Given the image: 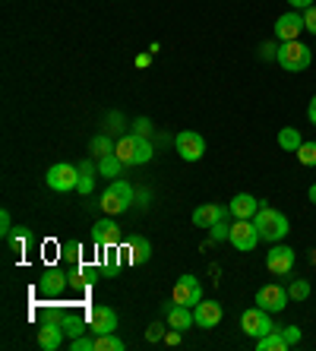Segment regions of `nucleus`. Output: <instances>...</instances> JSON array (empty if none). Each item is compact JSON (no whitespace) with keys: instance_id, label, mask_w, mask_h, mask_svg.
I'll return each instance as SVG.
<instances>
[{"instance_id":"f257e3e1","label":"nucleus","mask_w":316,"mask_h":351,"mask_svg":"<svg viewBox=\"0 0 316 351\" xmlns=\"http://www.w3.org/2000/svg\"><path fill=\"white\" fill-rule=\"evenodd\" d=\"M253 225L260 231V241H269V244L284 241V234L291 228V225H288V215L272 209V206H260V213L253 215Z\"/></svg>"},{"instance_id":"f03ea898","label":"nucleus","mask_w":316,"mask_h":351,"mask_svg":"<svg viewBox=\"0 0 316 351\" xmlns=\"http://www.w3.org/2000/svg\"><path fill=\"white\" fill-rule=\"evenodd\" d=\"M133 203H136V193H133V187L127 184V180H117V178L108 184V190L101 193V199H98V206H101L108 215L127 213Z\"/></svg>"},{"instance_id":"7ed1b4c3","label":"nucleus","mask_w":316,"mask_h":351,"mask_svg":"<svg viewBox=\"0 0 316 351\" xmlns=\"http://www.w3.org/2000/svg\"><path fill=\"white\" fill-rule=\"evenodd\" d=\"M278 66L282 70H288V73H304L310 66V60H313V51H310V45H304V41H284L282 48H278L276 54Z\"/></svg>"},{"instance_id":"20e7f679","label":"nucleus","mask_w":316,"mask_h":351,"mask_svg":"<svg viewBox=\"0 0 316 351\" xmlns=\"http://www.w3.org/2000/svg\"><path fill=\"white\" fill-rule=\"evenodd\" d=\"M45 184H48L54 193H70V190H76V184H80V165H70V162L51 165L48 174H45Z\"/></svg>"},{"instance_id":"39448f33","label":"nucleus","mask_w":316,"mask_h":351,"mask_svg":"<svg viewBox=\"0 0 316 351\" xmlns=\"http://www.w3.org/2000/svg\"><path fill=\"white\" fill-rule=\"evenodd\" d=\"M228 241L234 244V250H241V254H250L253 247L260 244V231H256L253 219H237L234 225H231V234H228Z\"/></svg>"},{"instance_id":"423d86ee","label":"nucleus","mask_w":316,"mask_h":351,"mask_svg":"<svg viewBox=\"0 0 316 351\" xmlns=\"http://www.w3.org/2000/svg\"><path fill=\"white\" fill-rule=\"evenodd\" d=\"M174 149H178V156L184 162H199L206 156V139L199 136L196 130H180L174 136Z\"/></svg>"},{"instance_id":"0eeeda50","label":"nucleus","mask_w":316,"mask_h":351,"mask_svg":"<svg viewBox=\"0 0 316 351\" xmlns=\"http://www.w3.org/2000/svg\"><path fill=\"white\" fill-rule=\"evenodd\" d=\"M171 301L174 304H184V307H196V304L203 301V285H199V278L196 276H180L174 291H171Z\"/></svg>"},{"instance_id":"6e6552de","label":"nucleus","mask_w":316,"mask_h":351,"mask_svg":"<svg viewBox=\"0 0 316 351\" xmlns=\"http://www.w3.org/2000/svg\"><path fill=\"white\" fill-rule=\"evenodd\" d=\"M241 329L250 339H263V335L272 332V317H269V311H263V307H250V311H243L241 317Z\"/></svg>"},{"instance_id":"1a4fd4ad","label":"nucleus","mask_w":316,"mask_h":351,"mask_svg":"<svg viewBox=\"0 0 316 351\" xmlns=\"http://www.w3.org/2000/svg\"><path fill=\"white\" fill-rule=\"evenodd\" d=\"M288 288L282 285H263L260 291H256V307H263V311L269 313H282L284 307H288Z\"/></svg>"},{"instance_id":"9d476101","label":"nucleus","mask_w":316,"mask_h":351,"mask_svg":"<svg viewBox=\"0 0 316 351\" xmlns=\"http://www.w3.org/2000/svg\"><path fill=\"white\" fill-rule=\"evenodd\" d=\"M294 260H297V254H294L291 247L276 244L266 256V266H269V272H276V276H288V272L294 269Z\"/></svg>"},{"instance_id":"9b49d317","label":"nucleus","mask_w":316,"mask_h":351,"mask_svg":"<svg viewBox=\"0 0 316 351\" xmlns=\"http://www.w3.org/2000/svg\"><path fill=\"white\" fill-rule=\"evenodd\" d=\"M300 32H304V13H297V10H291V13H284V16L276 19L278 41H297Z\"/></svg>"},{"instance_id":"f8f14e48","label":"nucleus","mask_w":316,"mask_h":351,"mask_svg":"<svg viewBox=\"0 0 316 351\" xmlns=\"http://www.w3.org/2000/svg\"><path fill=\"white\" fill-rule=\"evenodd\" d=\"M193 317H196V326L199 329H215L221 323V304L219 301H199L193 307Z\"/></svg>"},{"instance_id":"ddd939ff","label":"nucleus","mask_w":316,"mask_h":351,"mask_svg":"<svg viewBox=\"0 0 316 351\" xmlns=\"http://www.w3.org/2000/svg\"><path fill=\"white\" fill-rule=\"evenodd\" d=\"M64 326H60V319H45L38 329V345L45 351H57L60 345H64Z\"/></svg>"},{"instance_id":"4468645a","label":"nucleus","mask_w":316,"mask_h":351,"mask_svg":"<svg viewBox=\"0 0 316 351\" xmlns=\"http://www.w3.org/2000/svg\"><path fill=\"white\" fill-rule=\"evenodd\" d=\"M228 215H231V209H225V206L203 203L199 209H193V225L196 228H212L215 221H225Z\"/></svg>"},{"instance_id":"2eb2a0df","label":"nucleus","mask_w":316,"mask_h":351,"mask_svg":"<svg viewBox=\"0 0 316 351\" xmlns=\"http://www.w3.org/2000/svg\"><path fill=\"white\" fill-rule=\"evenodd\" d=\"M89 329L95 335L114 332V329H117V313H114L111 307H92L89 311Z\"/></svg>"},{"instance_id":"dca6fc26","label":"nucleus","mask_w":316,"mask_h":351,"mask_svg":"<svg viewBox=\"0 0 316 351\" xmlns=\"http://www.w3.org/2000/svg\"><path fill=\"white\" fill-rule=\"evenodd\" d=\"M92 241H95V247H117L121 231H117V225H114L111 219L95 221V228H92Z\"/></svg>"},{"instance_id":"f3484780","label":"nucleus","mask_w":316,"mask_h":351,"mask_svg":"<svg viewBox=\"0 0 316 351\" xmlns=\"http://www.w3.org/2000/svg\"><path fill=\"white\" fill-rule=\"evenodd\" d=\"M193 326H196L193 307H184V304L168 307V329H180V332H186V329H193Z\"/></svg>"},{"instance_id":"a211bd4d","label":"nucleus","mask_w":316,"mask_h":351,"mask_svg":"<svg viewBox=\"0 0 316 351\" xmlns=\"http://www.w3.org/2000/svg\"><path fill=\"white\" fill-rule=\"evenodd\" d=\"M260 206L263 203L253 193H237L234 199H231V206H228V209H231V215H237V219H253V215L260 213Z\"/></svg>"},{"instance_id":"6ab92c4d","label":"nucleus","mask_w":316,"mask_h":351,"mask_svg":"<svg viewBox=\"0 0 316 351\" xmlns=\"http://www.w3.org/2000/svg\"><path fill=\"white\" fill-rule=\"evenodd\" d=\"M136 149H139V136H136V133H123V136L114 143V156L121 158L123 165H133V158H136Z\"/></svg>"},{"instance_id":"aec40b11","label":"nucleus","mask_w":316,"mask_h":351,"mask_svg":"<svg viewBox=\"0 0 316 351\" xmlns=\"http://www.w3.org/2000/svg\"><path fill=\"white\" fill-rule=\"evenodd\" d=\"M291 345H288V339H284L278 329H272L269 335H263V339H256V351H288Z\"/></svg>"},{"instance_id":"412c9836","label":"nucleus","mask_w":316,"mask_h":351,"mask_svg":"<svg viewBox=\"0 0 316 351\" xmlns=\"http://www.w3.org/2000/svg\"><path fill=\"white\" fill-rule=\"evenodd\" d=\"M127 254H130V263H149V256H152V244H149L146 237H133L130 244H127Z\"/></svg>"},{"instance_id":"4be33fe9","label":"nucleus","mask_w":316,"mask_h":351,"mask_svg":"<svg viewBox=\"0 0 316 351\" xmlns=\"http://www.w3.org/2000/svg\"><path fill=\"white\" fill-rule=\"evenodd\" d=\"M300 143H304V136H300L297 127H282V130H278V146H282L284 152H297Z\"/></svg>"},{"instance_id":"5701e85b","label":"nucleus","mask_w":316,"mask_h":351,"mask_svg":"<svg viewBox=\"0 0 316 351\" xmlns=\"http://www.w3.org/2000/svg\"><path fill=\"white\" fill-rule=\"evenodd\" d=\"M66 288V276H60V272L48 269L45 276H41V291L45 294H60Z\"/></svg>"},{"instance_id":"b1692460","label":"nucleus","mask_w":316,"mask_h":351,"mask_svg":"<svg viewBox=\"0 0 316 351\" xmlns=\"http://www.w3.org/2000/svg\"><path fill=\"white\" fill-rule=\"evenodd\" d=\"M92 187H95V168H92V162H82L80 165V184H76V190H80L82 196H89Z\"/></svg>"},{"instance_id":"393cba45","label":"nucleus","mask_w":316,"mask_h":351,"mask_svg":"<svg viewBox=\"0 0 316 351\" xmlns=\"http://www.w3.org/2000/svg\"><path fill=\"white\" fill-rule=\"evenodd\" d=\"M121 168H123V162L117 156H105V158H98V174L101 178H121Z\"/></svg>"},{"instance_id":"a878e982","label":"nucleus","mask_w":316,"mask_h":351,"mask_svg":"<svg viewBox=\"0 0 316 351\" xmlns=\"http://www.w3.org/2000/svg\"><path fill=\"white\" fill-rule=\"evenodd\" d=\"M95 351H123V342L114 332H101L95 335Z\"/></svg>"},{"instance_id":"bb28decb","label":"nucleus","mask_w":316,"mask_h":351,"mask_svg":"<svg viewBox=\"0 0 316 351\" xmlns=\"http://www.w3.org/2000/svg\"><path fill=\"white\" fill-rule=\"evenodd\" d=\"M89 152H92V156H98V158H105V156H111V152H114V143L108 136H101V133H98V136H92Z\"/></svg>"},{"instance_id":"cd10ccee","label":"nucleus","mask_w":316,"mask_h":351,"mask_svg":"<svg viewBox=\"0 0 316 351\" xmlns=\"http://www.w3.org/2000/svg\"><path fill=\"white\" fill-rule=\"evenodd\" d=\"M294 156H297V162L304 168H316V143H300V149Z\"/></svg>"},{"instance_id":"c85d7f7f","label":"nucleus","mask_w":316,"mask_h":351,"mask_svg":"<svg viewBox=\"0 0 316 351\" xmlns=\"http://www.w3.org/2000/svg\"><path fill=\"white\" fill-rule=\"evenodd\" d=\"M288 298H291V301H307L310 298V282L307 278H294L291 285H288Z\"/></svg>"},{"instance_id":"c756f323","label":"nucleus","mask_w":316,"mask_h":351,"mask_svg":"<svg viewBox=\"0 0 316 351\" xmlns=\"http://www.w3.org/2000/svg\"><path fill=\"white\" fill-rule=\"evenodd\" d=\"M60 326H64V332L70 335V339H80V335L86 332V323H82L80 317H64L60 319Z\"/></svg>"},{"instance_id":"7c9ffc66","label":"nucleus","mask_w":316,"mask_h":351,"mask_svg":"<svg viewBox=\"0 0 316 351\" xmlns=\"http://www.w3.org/2000/svg\"><path fill=\"white\" fill-rule=\"evenodd\" d=\"M7 241L16 254H25V247H29V228H13V234H10Z\"/></svg>"},{"instance_id":"2f4dec72","label":"nucleus","mask_w":316,"mask_h":351,"mask_svg":"<svg viewBox=\"0 0 316 351\" xmlns=\"http://www.w3.org/2000/svg\"><path fill=\"white\" fill-rule=\"evenodd\" d=\"M152 156H155V149H152V143H149V136H139V149H136V158H133V165L152 162Z\"/></svg>"},{"instance_id":"473e14b6","label":"nucleus","mask_w":316,"mask_h":351,"mask_svg":"<svg viewBox=\"0 0 316 351\" xmlns=\"http://www.w3.org/2000/svg\"><path fill=\"white\" fill-rule=\"evenodd\" d=\"M228 234H231V228H228L225 221H215V225L209 228V237H212V241H228Z\"/></svg>"},{"instance_id":"72a5a7b5","label":"nucleus","mask_w":316,"mask_h":351,"mask_svg":"<svg viewBox=\"0 0 316 351\" xmlns=\"http://www.w3.org/2000/svg\"><path fill=\"white\" fill-rule=\"evenodd\" d=\"M70 351H95V339H70Z\"/></svg>"},{"instance_id":"f704fd0d","label":"nucleus","mask_w":316,"mask_h":351,"mask_svg":"<svg viewBox=\"0 0 316 351\" xmlns=\"http://www.w3.org/2000/svg\"><path fill=\"white\" fill-rule=\"evenodd\" d=\"M133 133H136V136H149V133H152V121H149V117H139V121L133 123Z\"/></svg>"},{"instance_id":"c9c22d12","label":"nucleus","mask_w":316,"mask_h":351,"mask_svg":"<svg viewBox=\"0 0 316 351\" xmlns=\"http://www.w3.org/2000/svg\"><path fill=\"white\" fill-rule=\"evenodd\" d=\"M0 234H3V237L13 234V219H10V209H3V213H0Z\"/></svg>"},{"instance_id":"e433bc0d","label":"nucleus","mask_w":316,"mask_h":351,"mask_svg":"<svg viewBox=\"0 0 316 351\" xmlns=\"http://www.w3.org/2000/svg\"><path fill=\"white\" fill-rule=\"evenodd\" d=\"M304 29L316 35V7H307V10H304Z\"/></svg>"},{"instance_id":"4c0bfd02","label":"nucleus","mask_w":316,"mask_h":351,"mask_svg":"<svg viewBox=\"0 0 316 351\" xmlns=\"http://www.w3.org/2000/svg\"><path fill=\"white\" fill-rule=\"evenodd\" d=\"M282 335L288 339V345H291V348H294V345H300V329L297 326H284Z\"/></svg>"},{"instance_id":"58836bf2","label":"nucleus","mask_w":316,"mask_h":351,"mask_svg":"<svg viewBox=\"0 0 316 351\" xmlns=\"http://www.w3.org/2000/svg\"><path fill=\"white\" fill-rule=\"evenodd\" d=\"M158 339H165V335H162V323H152V326H149V342H158Z\"/></svg>"},{"instance_id":"ea45409f","label":"nucleus","mask_w":316,"mask_h":351,"mask_svg":"<svg viewBox=\"0 0 316 351\" xmlns=\"http://www.w3.org/2000/svg\"><path fill=\"white\" fill-rule=\"evenodd\" d=\"M180 335H184L180 329H171V332H165V342H168V345H180Z\"/></svg>"},{"instance_id":"a19ab883","label":"nucleus","mask_w":316,"mask_h":351,"mask_svg":"<svg viewBox=\"0 0 316 351\" xmlns=\"http://www.w3.org/2000/svg\"><path fill=\"white\" fill-rule=\"evenodd\" d=\"M276 54H278V48H276V45H263V54H260V58H263V60H269V58H276Z\"/></svg>"},{"instance_id":"79ce46f5","label":"nucleus","mask_w":316,"mask_h":351,"mask_svg":"<svg viewBox=\"0 0 316 351\" xmlns=\"http://www.w3.org/2000/svg\"><path fill=\"white\" fill-rule=\"evenodd\" d=\"M149 64H152V54H139V58H136V66H139V70H146Z\"/></svg>"},{"instance_id":"37998d69","label":"nucleus","mask_w":316,"mask_h":351,"mask_svg":"<svg viewBox=\"0 0 316 351\" xmlns=\"http://www.w3.org/2000/svg\"><path fill=\"white\" fill-rule=\"evenodd\" d=\"M294 10H307V7H313V0H288Z\"/></svg>"},{"instance_id":"c03bdc74","label":"nucleus","mask_w":316,"mask_h":351,"mask_svg":"<svg viewBox=\"0 0 316 351\" xmlns=\"http://www.w3.org/2000/svg\"><path fill=\"white\" fill-rule=\"evenodd\" d=\"M64 250H66V256H73V260H80V244H66Z\"/></svg>"},{"instance_id":"a18cd8bd","label":"nucleus","mask_w":316,"mask_h":351,"mask_svg":"<svg viewBox=\"0 0 316 351\" xmlns=\"http://www.w3.org/2000/svg\"><path fill=\"white\" fill-rule=\"evenodd\" d=\"M307 117H310V123H316V95H313V101H310V108H307Z\"/></svg>"},{"instance_id":"49530a36","label":"nucleus","mask_w":316,"mask_h":351,"mask_svg":"<svg viewBox=\"0 0 316 351\" xmlns=\"http://www.w3.org/2000/svg\"><path fill=\"white\" fill-rule=\"evenodd\" d=\"M136 203H139V206H143V209H146V206H149V193H146V190H143V193H139V196H136Z\"/></svg>"},{"instance_id":"de8ad7c7","label":"nucleus","mask_w":316,"mask_h":351,"mask_svg":"<svg viewBox=\"0 0 316 351\" xmlns=\"http://www.w3.org/2000/svg\"><path fill=\"white\" fill-rule=\"evenodd\" d=\"M307 196H310V203H313V206H316V184H313V187H310V190H307Z\"/></svg>"}]
</instances>
